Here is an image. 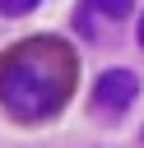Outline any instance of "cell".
Listing matches in <instances>:
<instances>
[{
    "label": "cell",
    "instance_id": "cell-1",
    "mask_svg": "<svg viewBox=\"0 0 144 148\" xmlns=\"http://www.w3.org/2000/svg\"><path fill=\"white\" fill-rule=\"evenodd\" d=\"M79 83V60L60 37H28L0 56V106L19 125L60 116Z\"/></svg>",
    "mask_w": 144,
    "mask_h": 148
},
{
    "label": "cell",
    "instance_id": "cell-2",
    "mask_svg": "<svg viewBox=\"0 0 144 148\" xmlns=\"http://www.w3.org/2000/svg\"><path fill=\"white\" fill-rule=\"evenodd\" d=\"M135 97H139L135 69H102L98 83H93V111H102V116H121Z\"/></svg>",
    "mask_w": 144,
    "mask_h": 148
},
{
    "label": "cell",
    "instance_id": "cell-3",
    "mask_svg": "<svg viewBox=\"0 0 144 148\" xmlns=\"http://www.w3.org/2000/svg\"><path fill=\"white\" fill-rule=\"evenodd\" d=\"M93 14H102V18H111V23H121V18H130V9H135V0H84Z\"/></svg>",
    "mask_w": 144,
    "mask_h": 148
},
{
    "label": "cell",
    "instance_id": "cell-4",
    "mask_svg": "<svg viewBox=\"0 0 144 148\" xmlns=\"http://www.w3.org/2000/svg\"><path fill=\"white\" fill-rule=\"evenodd\" d=\"M42 0H0V14H9V18H23V14H33Z\"/></svg>",
    "mask_w": 144,
    "mask_h": 148
},
{
    "label": "cell",
    "instance_id": "cell-5",
    "mask_svg": "<svg viewBox=\"0 0 144 148\" xmlns=\"http://www.w3.org/2000/svg\"><path fill=\"white\" fill-rule=\"evenodd\" d=\"M135 37H139V46H144V14H139V23H135Z\"/></svg>",
    "mask_w": 144,
    "mask_h": 148
}]
</instances>
